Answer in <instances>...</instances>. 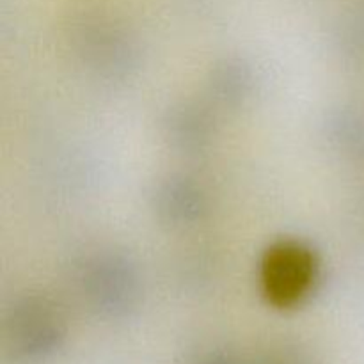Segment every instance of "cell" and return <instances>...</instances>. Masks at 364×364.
<instances>
[{"mask_svg":"<svg viewBox=\"0 0 364 364\" xmlns=\"http://www.w3.org/2000/svg\"><path fill=\"white\" fill-rule=\"evenodd\" d=\"M318 276V259L302 242L281 240L262 259V287L267 301L279 309L301 304Z\"/></svg>","mask_w":364,"mask_h":364,"instance_id":"obj_1","label":"cell"}]
</instances>
